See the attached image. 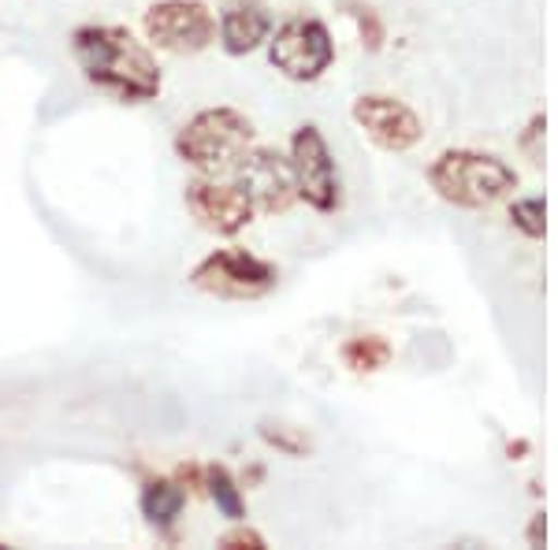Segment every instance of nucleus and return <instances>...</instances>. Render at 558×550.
Returning <instances> with one entry per match:
<instances>
[{
  "instance_id": "obj_17",
  "label": "nucleus",
  "mask_w": 558,
  "mask_h": 550,
  "mask_svg": "<svg viewBox=\"0 0 558 550\" xmlns=\"http://www.w3.org/2000/svg\"><path fill=\"white\" fill-rule=\"evenodd\" d=\"M354 15H357V26H362V38L368 41V49H380V41H384V26H380V20H376L373 8L357 4V8H354Z\"/></svg>"
},
{
  "instance_id": "obj_3",
  "label": "nucleus",
  "mask_w": 558,
  "mask_h": 550,
  "mask_svg": "<svg viewBox=\"0 0 558 550\" xmlns=\"http://www.w3.org/2000/svg\"><path fill=\"white\" fill-rule=\"evenodd\" d=\"M254 149V123L235 108H205L175 134V152L202 175H223Z\"/></svg>"
},
{
  "instance_id": "obj_15",
  "label": "nucleus",
  "mask_w": 558,
  "mask_h": 550,
  "mask_svg": "<svg viewBox=\"0 0 558 550\" xmlns=\"http://www.w3.org/2000/svg\"><path fill=\"white\" fill-rule=\"evenodd\" d=\"M260 439H265L268 447L283 450L287 457H302V454H310V450H313L310 436H305L302 428H287V424H272V420L260 424Z\"/></svg>"
},
{
  "instance_id": "obj_7",
  "label": "nucleus",
  "mask_w": 558,
  "mask_h": 550,
  "mask_svg": "<svg viewBox=\"0 0 558 550\" xmlns=\"http://www.w3.org/2000/svg\"><path fill=\"white\" fill-rule=\"evenodd\" d=\"M142 26L157 49L175 52V57L209 49L216 38V20L202 0H160L146 12Z\"/></svg>"
},
{
  "instance_id": "obj_13",
  "label": "nucleus",
  "mask_w": 558,
  "mask_h": 550,
  "mask_svg": "<svg viewBox=\"0 0 558 550\" xmlns=\"http://www.w3.org/2000/svg\"><path fill=\"white\" fill-rule=\"evenodd\" d=\"M205 491H209V499L220 517H228V521L246 517V499H242L235 476H231L223 465H213L209 473H205Z\"/></svg>"
},
{
  "instance_id": "obj_8",
  "label": "nucleus",
  "mask_w": 558,
  "mask_h": 550,
  "mask_svg": "<svg viewBox=\"0 0 558 550\" xmlns=\"http://www.w3.org/2000/svg\"><path fill=\"white\" fill-rule=\"evenodd\" d=\"M239 186L257 212H287L299 201L291 160L276 149H250L239 160Z\"/></svg>"
},
{
  "instance_id": "obj_16",
  "label": "nucleus",
  "mask_w": 558,
  "mask_h": 550,
  "mask_svg": "<svg viewBox=\"0 0 558 550\" xmlns=\"http://www.w3.org/2000/svg\"><path fill=\"white\" fill-rule=\"evenodd\" d=\"M547 209L539 197H525V201H514V209H510V220H514V228L521 234H529V239H544L547 231Z\"/></svg>"
},
{
  "instance_id": "obj_11",
  "label": "nucleus",
  "mask_w": 558,
  "mask_h": 550,
  "mask_svg": "<svg viewBox=\"0 0 558 550\" xmlns=\"http://www.w3.org/2000/svg\"><path fill=\"white\" fill-rule=\"evenodd\" d=\"M268 34H272V20H268L260 4L239 0V4L223 8L220 41H223V49H228L231 57H246V52H254L257 45L268 41Z\"/></svg>"
},
{
  "instance_id": "obj_6",
  "label": "nucleus",
  "mask_w": 558,
  "mask_h": 550,
  "mask_svg": "<svg viewBox=\"0 0 558 550\" xmlns=\"http://www.w3.org/2000/svg\"><path fill=\"white\" fill-rule=\"evenodd\" d=\"M268 60L294 83H313L331 68L336 45H331L328 26L320 20H291L279 26L276 38L268 41Z\"/></svg>"
},
{
  "instance_id": "obj_1",
  "label": "nucleus",
  "mask_w": 558,
  "mask_h": 550,
  "mask_svg": "<svg viewBox=\"0 0 558 550\" xmlns=\"http://www.w3.org/2000/svg\"><path fill=\"white\" fill-rule=\"evenodd\" d=\"M71 52H75V64L86 75V83L116 101L142 105L160 94L157 60L123 26H78L71 34Z\"/></svg>"
},
{
  "instance_id": "obj_5",
  "label": "nucleus",
  "mask_w": 558,
  "mask_h": 550,
  "mask_svg": "<svg viewBox=\"0 0 558 550\" xmlns=\"http://www.w3.org/2000/svg\"><path fill=\"white\" fill-rule=\"evenodd\" d=\"M291 168L299 197L317 212H336L343 205V183H339V168L331 160V149L324 134L305 123L291 138Z\"/></svg>"
},
{
  "instance_id": "obj_14",
  "label": "nucleus",
  "mask_w": 558,
  "mask_h": 550,
  "mask_svg": "<svg viewBox=\"0 0 558 550\" xmlns=\"http://www.w3.org/2000/svg\"><path fill=\"white\" fill-rule=\"evenodd\" d=\"M343 360L354 372H376L391 360V346L380 335H365V339H350L343 350Z\"/></svg>"
},
{
  "instance_id": "obj_18",
  "label": "nucleus",
  "mask_w": 558,
  "mask_h": 550,
  "mask_svg": "<svg viewBox=\"0 0 558 550\" xmlns=\"http://www.w3.org/2000/svg\"><path fill=\"white\" fill-rule=\"evenodd\" d=\"M220 547H228V550H265V536L254 528H235V531H228V536L220 539Z\"/></svg>"
},
{
  "instance_id": "obj_20",
  "label": "nucleus",
  "mask_w": 558,
  "mask_h": 550,
  "mask_svg": "<svg viewBox=\"0 0 558 550\" xmlns=\"http://www.w3.org/2000/svg\"><path fill=\"white\" fill-rule=\"evenodd\" d=\"M529 539H533V543H539V539H544V517L533 521V531H529Z\"/></svg>"
},
{
  "instance_id": "obj_12",
  "label": "nucleus",
  "mask_w": 558,
  "mask_h": 550,
  "mask_svg": "<svg viewBox=\"0 0 558 550\" xmlns=\"http://www.w3.org/2000/svg\"><path fill=\"white\" fill-rule=\"evenodd\" d=\"M183 510H186V491L175 480H153L146 484V491H142V517H146L153 528L168 531L183 517Z\"/></svg>"
},
{
  "instance_id": "obj_4",
  "label": "nucleus",
  "mask_w": 558,
  "mask_h": 550,
  "mask_svg": "<svg viewBox=\"0 0 558 550\" xmlns=\"http://www.w3.org/2000/svg\"><path fill=\"white\" fill-rule=\"evenodd\" d=\"M191 286L213 294V297H231V302H250L276 286V268L268 260H260L246 249H216L191 272Z\"/></svg>"
},
{
  "instance_id": "obj_10",
  "label": "nucleus",
  "mask_w": 558,
  "mask_h": 550,
  "mask_svg": "<svg viewBox=\"0 0 558 550\" xmlns=\"http://www.w3.org/2000/svg\"><path fill=\"white\" fill-rule=\"evenodd\" d=\"M354 123L387 152H407V149L417 146L421 134H425L417 112H413L410 105H402L399 97H387V94L357 97V101H354Z\"/></svg>"
},
{
  "instance_id": "obj_9",
  "label": "nucleus",
  "mask_w": 558,
  "mask_h": 550,
  "mask_svg": "<svg viewBox=\"0 0 558 550\" xmlns=\"http://www.w3.org/2000/svg\"><path fill=\"white\" fill-rule=\"evenodd\" d=\"M186 209L213 234H239L257 216L239 183H220L216 175H202L186 186Z\"/></svg>"
},
{
  "instance_id": "obj_2",
  "label": "nucleus",
  "mask_w": 558,
  "mask_h": 550,
  "mask_svg": "<svg viewBox=\"0 0 558 550\" xmlns=\"http://www.w3.org/2000/svg\"><path fill=\"white\" fill-rule=\"evenodd\" d=\"M428 186L458 209H492L518 186V171L492 152L447 149L432 160Z\"/></svg>"
},
{
  "instance_id": "obj_19",
  "label": "nucleus",
  "mask_w": 558,
  "mask_h": 550,
  "mask_svg": "<svg viewBox=\"0 0 558 550\" xmlns=\"http://www.w3.org/2000/svg\"><path fill=\"white\" fill-rule=\"evenodd\" d=\"M539 138H544V115H536V120L529 123L525 142H521V146H525L529 157H533V164H539V160H544V146H539Z\"/></svg>"
}]
</instances>
